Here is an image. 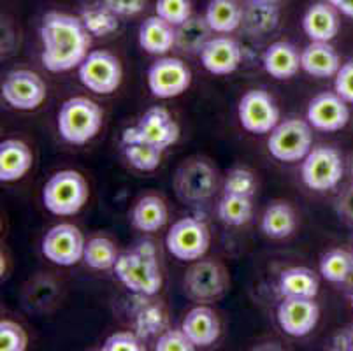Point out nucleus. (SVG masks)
<instances>
[{"label": "nucleus", "mask_w": 353, "mask_h": 351, "mask_svg": "<svg viewBox=\"0 0 353 351\" xmlns=\"http://www.w3.org/2000/svg\"><path fill=\"white\" fill-rule=\"evenodd\" d=\"M172 186H174L176 195L183 202L199 204L214 195L216 172L206 160L192 159L176 170Z\"/></svg>", "instance_id": "obj_11"}, {"label": "nucleus", "mask_w": 353, "mask_h": 351, "mask_svg": "<svg viewBox=\"0 0 353 351\" xmlns=\"http://www.w3.org/2000/svg\"><path fill=\"white\" fill-rule=\"evenodd\" d=\"M345 176V162L336 148L314 146L311 148L301 167L303 183L313 192H327L341 183Z\"/></svg>", "instance_id": "obj_7"}, {"label": "nucleus", "mask_w": 353, "mask_h": 351, "mask_svg": "<svg viewBox=\"0 0 353 351\" xmlns=\"http://www.w3.org/2000/svg\"><path fill=\"white\" fill-rule=\"evenodd\" d=\"M334 92L348 104H353V60L341 63L338 74L334 76Z\"/></svg>", "instance_id": "obj_42"}, {"label": "nucleus", "mask_w": 353, "mask_h": 351, "mask_svg": "<svg viewBox=\"0 0 353 351\" xmlns=\"http://www.w3.org/2000/svg\"><path fill=\"white\" fill-rule=\"evenodd\" d=\"M313 148V134L310 121L301 118H287L276 125L269 134L268 150L272 159L285 163H295L306 159Z\"/></svg>", "instance_id": "obj_6"}, {"label": "nucleus", "mask_w": 353, "mask_h": 351, "mask_svg": "<svg viewBox=\"0 0 353 351\" xmlns=\"http://www.w3.org/2000/svg\"><path fill=\"white\" fill-rule=\"evenodd\" d=\"M262 66L265 72L278 81L292 79L295 74L299 72L301 67V54L294 44L287 41H276L262 54Z\"/></svg>", "instance_id": "obj_21"}, {"label": "nucleus", "mask_w": 353, "mask_h": 351, "mask_svg": "<svg viewBox=\"0 0 353 351\" xmlns=\"http://www.w3.org/2000/svg\"><path fill=\"white\" fill-rule=\"evenodd\" d=\"M301 67L310 76L327 79L338 74L341 67V58L330 43L311 41L301 53Z\"/></svg>", "instance_id": "obj_23"}, {"label": "nucleus", "mask_w": 353, "mask_h": 351, "mask_svg": "<svg viewBox=\"0 0 353 351\" xmlns=\"http://www.w3.org/2000/svg\"><path fill=\"white\" fill-rule=\"evenodd\" d=\"M155 14L169 21L172 27H178L192 16L190 0H157Z\"/></svg>", "instance_id": "obj_39"}, {"label": "nucleus", "mask_w": 353, "mask_h": 351, "mask_svg": "<svg viewBox=\"0 0 353 351\" xmlns=\"http://www.w3.org/2000/svg\"><path fill=\"white\" fill-rule=\"evenodd\" d=\"M146 295H143V302L136 309V334L141 339L155 336L165 325V314L162 308L155 304H148Z\"/></svg>", "instance_id": "obj_35"}, {"label": "nucleus", "mask_w": 353, "mask_h": 351, "mask_svg": "<svg viewBox=\"0 0 353 351\" xmlns=\"http://www.w3.org/2000/svg\"><path fill=\"white\" fill-rule=\"evenodd\" d=\"M118 250L114 246V243L108 237H92V239L86 241L85 246V257H83V262L90 267V269L95 270H109L114 269L118 260Z\"/></svg>", "instance_id": "obj_33"}, {"label": "nucleus", "mask_w": 353, "mask_h": 351, "mask_svg": "<svg viewBox=\"0 0 353 351\" xmlns=\"http://www.w3.org/2000/svg\"><path fill=\"white\" fill-rule=\"evenodd\" d=\"M280 8L274 0H246L241 27L250 35H265L280 25Z\"/></svg>", "instance_id": "obj_24"}, {"label": "nucleus", "mask_w": 353, "mask_h": 351, "mask_svg": "<svg viewBox=\"0 0 353 351\" xmlns=\"http://www.w3.org/2000/svg\"><path fill=\"white\" fill-rule=\"evenodd\" d=\"M102 118L104 112L97 102L83 95L70 97L60 106L57 127L65 143L83 146L97 137L102 127Z\"/></svg>", "instance_id": "obj_3"}, {"label": "nucleus", "mask_w": 353, "mask_h": 351, "mask_svg": "<svg viewBox=\"0 0 353 351\" xmlns=\"http://www.w3.org/2000/svg\"><path fill=\"white\" fill-rule=\"evenodd\" d=\"M179 125L162 106H153L148 109L139 118L137 125L125 128L121 134V144L144 143L150 146L159 148L160 151H165L179 141Z\"/></svg>", "instance_id": "obj_5"}, {"label": "nucleus", "mask_w": 353, "mask_h": 351, "mask_svg": "<svg viewBox=\"0 0 353 351\" xmlns=\"http://www.w3.org/2000/svg\"><path fill=\"white\" fill-rule=\"evenodd\" d=\"M211 27L206 18L192 14L187 21L176 27V48L187 54H199L211 39Z\"/></svg>", "instance_id": "obj_30"}, {"label": "nucleus", "mask_w": 353, "mask_h": 351, "mask_svg": "<svg viewBox=\"0 0 353 351\" xmlns=\"http://www.w3.org/2000/svg\"><path fill=\"white\" fill-rule=\"evenodd\" d=\"M169 212H167V205L159 195H144L134 205L132 212H130V221L132 227L137 228L139 232H159L160 228L165 227Z\"/></svg>", "instance_id": "obj_26"}, {"label": "nucleus", "mask_w": 353, "mask_h": 351, "mask_svg": "<svg viewBox=\"0 0 353 351\" xmlns=\"http://www.w3.org/2000/svg\"><path fill=\"white\" fill-rule=\"evenodd\" d=\"M181 328L197 348L211 346L220 337V320L208 305L192 308L187 317L183 318Z\"/></svg>", "instance_id": "obj_20"}, {"label": "nucleus", "mask_w": 353, "mask_h": 351, "mask_svg": "<svg viewBox=\"0 0 353 351\" xmlns=\"http://www.w3.org/2000/svg\"><path fill=\"white\" fill-rule=\"evenodd\" d=\"M44 69L50 72H69L83 63L90 53V34L79 16L51 11L41 23Z\"/></svg>", "instance_id": "obj_1"}, {"label": "nucleus", "mask_w": 353, "mask_h": 351, "mask_svg": "<svg viewBox=\"0 0 353 351\" xmlns=\"http://www.w3.org/2000/svg\"><path fill=\"white\" fill-rule=\"evenodd\" d=\"M117 16H137L146 8V0H102Z\"/></svg>", "instance_id": "obj_43"}, {"label": "nucleus", "mask_w": 353, "mask_h": 351, "mask_svg": "<svg viewBox=\"0 0 353 351\" xmlns=\"http://www.w3.org/2000/svg\"><path fill=\"white\" fill-rule=\"evenodd\" d=\"M90 188L78 170H59L43 188L44 208L54 217H74L85 208Z\"/></svg>", "instance_id": "obj_4"}, {"label": "nucleus", "mask_w": 353, "mask_h": 351, "mask_svg": "<svg viewBox=\"0 0 353 351\" xmlns=\"http://www.w3.org/2000/svg\"><path fill=\"white\" fill-rule=\"evenodd\" d=\"M79 18H81L88 34L94 35V37H108V35L114 34L120 27V23H118L120 16L114 14L104 2L85 6L81 9Z\"/></svg>", "instance_id": "obj_32"}, {"label": "nucleus", "mask_w": 353, "mask_h": 351, "mask_svg": "<svg viewBox=\"0 0 353 351\" xmlns=\"http://www.w3.org/2000/svg\"><path fill=\"white\" fill-rule=\"evenodd\" d=\"M104 351H143L144 346L141 343V337L130 330H121L114 332L104 341L102 344Z\"/></svg>", "instance_id": "obj_41"}, {"label": "nucleus", "mask_w": 353, "mask_h": 351, "mask_svg": "<svg viewBox=\"0 0 353 351\" xmlns=\"http://www.w3.org/2000/svg\"><path fill=\"white\" fill-rule=\"evenodd\" d=\"M339 16L338 11L329 2H316L310 6L303 16V30L310 41L330 43L339 34Z\"/></svg>", "instance_id": "obj_19"}, {"label": "nucleus", "mask_w": 353, "mask_h": 351, "mask_svg": "<svg viewBox=\"0 0 353 351\" xmlns=\"http://www.w3.org/2000/svg\"><path fill=\"white\" fill-rule=\"evenodd\" d=\"M325 2H329L336 11L345 14L346 18L353 19V0H325Z\"/></svg>", "instance_id": "obj_45"}, {"label": "nucleus", "mask_w": 353, "mask_h": 351, "mask_svg": "<svg viewBox=\"0 0 353 351\" xmlns=\"http://www.w3.org/2000/svg\"><path fill=\"white\" fill-rule=\"evenodd\" d=\"M256 190V178L252 170L245 169V167H236V169L229 170L225 178V185H223V192L227 195H239V197H253V193Z\"/></svg>", "instance_id": "obj_37"}, {"label": "nucleus", "mask_w": 353, "mask_h": 351, "mask_svg": "<svg viewBox=\"0 0 353 351\" xmlns=\"http://www.w3.org/2000/svg\"><path fill=\"white\" fill-rule=\"evenodd\" d=\"M241 127L255 135L271 134L280 123V109L265 90H248L237 106Z\"/></svg>", "instance_id": "obj_12"}, {"label": "nucleus", "mask_w": 353, "mask_h": 351, "mask_svg": "<svg viewBox=\"0 0 353 351\" xmlns=\"http://www.w3.org/2000/svg\"><path fill=\"white\" fill-rule=\"evenodd\" d=\"M190 85V69L179 58H159L148 69V88L157 99H174L187 92Z\"/></svg>", "instance_id": "obj_15"}, {"label": "nucleus", "mask_w": 353, "mask_h": 351, "mask_svg": "<svg viewBox=\"0 0 353 351\" xmlns=\"http://www.w3.org/2000/svg\"><path fill=\"white\" fill-rule=\"evenodd\" d=\"M306 120L320 132H338L348 125V102L336 92H322L307 104Z\"/></svg>", "instance_id": "obj_17"}, {"label": "nucleus", "mask_w": 353, "mask_h": 351, "mask_svg": "<svg viewBox=\"0 0 353 351\" xmlns=\"http://www.w3.org/2000/svg\"><path fill=\"white\" fill-rule=\"evenodd\" d=\"M276 318L287 336L304 337L311 334L320 320V308L314 299L283 297Z\"/></svg>", "instance_id": "obj_16"}, {"label": "nucleus", "mask_w": 353, "mask_h": 351, "mask_svg": "<svg viewBox=\"0 0 353 351\" xmlns=\"http://www.w3.org/2000/svg\"><path fill=\"white\" fill-rule=\"evenodd\" d=\"M350 332H352V337H353V325H350Z\"/></svg>", "instance_id": "obj_48"}, {"label": "nucleus", "mask_w": 353, "mask_h": 351, "mask_svg": "<svg viewBox=\"0 0 353 351\" xmlns=\"http://www.w3.org/2000/svg\"><path fill=\"white\" fill-rule=\"evenodd\" d=\"M320 274L329 283L353 286V253L341 248L327 251L320 260Z\"/></svg>", "instance_id": "obj_31"}, {"label": "nucleus", "mask_w": 353, "mask_h": 351, "mask_svg": "<svg viewBox=\"0 0 353 351\" xmlns=\"http://www.w3.org/2000/svg\"><path fill=\"white\" fill-rule=\"evenodd\" d=\"M218 218L229 227H241L252 220L253 204L250 197H239V195H223L218 202Z\"/></svg>", "instance_id": "obj_34"}, {"label": "nucleus", "mask_w": 353, "mask_h": 351, "mask_svg": "<svg viewBox=\"0 0 353 351\" xmlns=\"http://www.w3.org/2000/svg\"><path fill=\"white\" fill-rule=\"evenodd\" d=\"M139 46L150 54H165L176 46V27L160 18L159 14L150 16L139 27Z\"/></svg>", "instance_id": "obj_25"}, {"label": "nucleus", "mask_w": 353, "mask_h": 351, "mask_svg": "<svg viewBox=\"0 0 353 351\" xmlns=\"http://www.w3.org/2000/svg\"><path fill=\"white\" fill-rule=\"evenodd\" d=\"M336 208H338V212L345 220L353 223V183L339 195Z\"/></svg>", "instance_id": "obj_44"}, {"label": "nucleus", "mask_w": 353, "mask_h": 351, "mask_svg": "<svg viewBox=\"0 0 353 351\" xmlns=\"http://www.w3.org/2000/svg\"><path fill=\"white\" fill-rule=\"evenodd\" d=\"M319 278L307 267L285 269L278 279V290H280L281 297L314 299L319 295Z\"/></svg>", "instance_id": "obj_27"}, {"label": "nucleus", "mask_w": 353, "mask_h": 351, "mask_svg": "<svg viewBox=\"0 0 353 351\" xmlns=\"http://www.w3.org/2000/svg\"><path fill=\"white\" fill-rule=\"evenodd\" d=\"M114 274L121 285L136 295L153 297L162 290V272L157 260V248L150 241L118 257Z\"/></svg>", "instance_id": "obj_2"}, {"label": "nucleus", "mask_w": 353, "mask_h": 351, "mask_svg": "<svg viewBox=\"0 0 353 351\" xmlns=\"http://www.w3.org/2000/svg\"><path fill=\"white\" fill-rule=\"evenodd\" d=\"M229 272L216 260H195L183 278L185 294L195 302L216 301L229 290Z\"/></svg>", "instance_id": "obj_9"}, {"label": "nucleus", "mask_w": 353, "mask_h": 351, "mask_svg": "<svg viewBox=\"0 0 353 351\" xmlns=\"http://www.w3.org/2000/svg\"><path fill=\"white\" fill-rule=\"evenodd\" d=\"M202 67L214 76H229L236 72L243 60V51L239 44L230 37H211L202 48L201 53Z\"/></svg>", "instance_id": "obj_18"}, {"label": "nucleus", "mask_w": 353, "mask_h": 351, "mask_svg": "<svg viewBox=\"0 0 353 351\" xmlns=\"http://www.w3.org/2000/svg\"><path fill=\"white\" fill-rule=\"evenodd\" d=\"M28 348V336L20 323L12 320L0 321V350L25 351Z\"/></svg>", "instance_id": "obj_38"}, {"label": "nucleus", "mask_w": 353, "mask_h": 351, "mask_svg": "<svg viewBox=\"0 0 353 351\" xmlns=\"http://www.w3.org/2000/svg\"><path fill=\"white\" fill-rule=\"evenodd\" d=\"M34 163L28 144L20 139H6L0 144V181L14 183L21 179Z\"/></svg>", "instance_id": "obj_22"}, {"label": "nucleus", "mask_w": 353, "mask_h": 351, "mask_svg": "<svg viewBox=\"0 0 353 351\" xmlns=\"http://www.w3.org/2000/svg\"><path fill=\"white\" fill-rule=\"evenodd\" d=\"M350 302H352V309H353V292H352V297H350Z\"/></svg>", "instance_id": "obj_47"}, {"label": "nucleus", "mask_w": 353, "mask_h": 351, "mask_svg": "<svg viewBox=\"0 0 353 351\" xmlns=\"http://www.w3.org/2000/svg\"><path fill=\"white\" fill-rule=\"evenodd\" d=\"M295 227H297V217H295L294 208L283 201L269 204L262 214V221H260L262 232L271 239L290 237L295 232Z\"/></svg>", "instance_id": "obj_28"}, {"label": "nucleus", "mask_w": 353, "mask_h": 351, "mask_svg": "<svg viewBox=\"0 0 353 351\" xmlns=\"http://www.w3.org/2000/svg\"><path fill=\"white\" fill-rule=\"evenodd\" d=\"M204 18L216 34H232L243 21V6L237 0H211Z\"/></svg>", "instance_id": "obj_29"}, {"label": "nucleus", "mask_w": 353, "mask_h": 351, "mask_svg": "<svg viewBox=\"0 0 353 351\" xmlns=\"http://www.w3.org/2000/svg\"><path fill=\"white\" fill-rule=\"evenodd\" d=\"M274 2H280V0H274Z\"/></svg>", "instance_id": "obj_49"}, {"label": "nucleus", "mask_w": 353, "mask_h": 351, "mask_svg": "<svg viewBox=\"0 0 353 351\" xmlns=\"http://www.w3.org/2000/svg\"><path fill=\"white\" fill-rule=\"evenodd\" d=\"M348 172H350V178H352V183H353V154L348 162Z\"/></svg>", "instance_id": "obj_46"}, {"label": "nucleus", "mask_w": 353, "mask_h": 351, "mask_svg": "<svg viewBox=\"0 0 353 351\" xmlns=\"http://www.w3.org/2000/svg\"><path fill=\"white\" fill-rule=\"evenodd\" d=\"M46 83L37 72L18 69L8 72L2 81V99L18 111H34L46 101Z\"/></svg>", "instance_id": "obj_13"}, {"label": "nucleus", "mask_w": 353, "mask_h": 351, "mask_svg": "<svg viewBox=\"0 0 353 351\" xmlns=\"http://www.w3.org/2000/svg\"><path fill=\"white\" fill-rule=\"evenodd\" d=\"M195 348L197 346L183 332V328L165 330L155 344V351H194Z\"/></svg>", "instance_id": "obj_40"}, {"label": "nucleus", "mask_w": 353, "mask_h": 351, "mask_svg": "<svg viewBox=\"0 0 353 351\" xmlns=\"http://www.w3.org/2000/svg\"><path fill=\"white\" fill-rule=\"evenodd\" d=\"M211 234L208 225L197 218H181L165 236V248L181 262H195L204 259L210 250Z\"/></svg>", "instance_id": "obj_8"}, {"label": "nucleus", "mask_w": 353, "mask_h": 351, "mask_svg": "<svg viewBox=\"0 0 353 351\" xmlns=\"http://www.w3.org/2000/svg\"><path fill=\"white\" fill-rule=\"evenodd\" d=\"M125 159L134 169L141 170V172H153L159 169L160 162H162V153L159 148L150 146L144 143H132L125 144L123 146Z\"/></svg>", "instance_id": "obj_36"}, {"label": "nucleus", "mask_w": 353, "mask_h": 351, "mask_svg": "<svg viewBox=\"0 0 353 351\" xmlns=\"http://www.w3.org/2000/svg\"><path fill=\"white\" fill-rule=\"evenodd\" d=\"M78 76L86 90L97 95H111L117 92L123 79L121 63L113 53L105 50L90 51L78 67Z\"/></svg>", "instance_id": "obj_10"}, {"label": "nucleus", "mask_w": 353, "mask_h": 351, "mask_svg": "<svg viewBox=\"0 0 353 351\" xmlns=\"http://www.w3.org/2000/svg\"><path fill=\"white\" fill-rule=\"evenodd\" d=\"M85 237L76 225L59 223L46 232L41 250L51 263L70 267L81 262L85 257Z\"/></svg>", "instance_id": "obj_14"}]
</instances>
